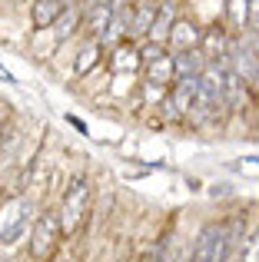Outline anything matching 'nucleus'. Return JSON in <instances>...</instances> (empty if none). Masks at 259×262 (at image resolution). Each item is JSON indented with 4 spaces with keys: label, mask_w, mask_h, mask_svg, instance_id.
Segmentation results:
<instances>
[{
    "label": "nucleus",
    "mask_w": 259,
    "mask_h": 262,
    "mask_svg": "<svg viewBox=\"0 0 259 262\" xmlns=\"http://www.w3.org/2000/svg\"><path fill=\"white\" fill-rule=\"evenodd\" d=\"M253 83H259V67H256V77H253Z\"/></svg>",
    "instance_id": "22"
},
{
    "label": "nucleus",
    "mask_w": 259,
    "mask_h": 262,
    "mask_svg": "<svg viewBox=\"0 0 259 262\" xmlns=\"http://www.w3.org/2000/svg\"><path fill=\"white\" fill-rule=\"evenodd\" d=\"M87 206H90V179L87 176H73L70 186H67L63 199H60V229L70 236V232L80 229L87 216Z\"/></svg>",
    "instance_id": "1"
},
{
    "label": "nucleus",
    "mask_w": 259,
    "mask_h": 262,
    "mask_svg": "<svg viewBox=\"0 0 259 262\" xmlns=\"http://www.w3.org/2000/svg\"><path fill=\"white\" fill-rule=\"evenodd\" d=\"M123 37H126V13L117 10V13H113V20H110V27H106L103 37H100V43H120Z\"/></svg>",
    "instance_id": "16"
},
{
    "label": "nucleus",
    "mask_w": 259,
    "mask_h": 262,
    "mask_svg": "<svg viewBox=\"0 0 259 262\" xmlns=\"http://www.w3.org/2000/svg\"><path fill=\"white\" fill-rule=\"evenodd\" d=\"M113 13H117V10H113L110 4H103V0H93L90 10H83V27H87V33H90V40L103 37V30L110 27Z\"/></svg>",
    "instance_id": "6"
},
{
    "label": "nucleus",
    "mask_w": 259,
    "mask_h": 262,
    "mask_svg": "<svg viewBox=\"0 0 259 262\" xmlns=\"http://www.w3.org/2000/svg\"><path fill=\"white\" fill-rule=\"evenodd\" d=\"M200 27L193 24V20H183V17H176L173 20V27H169V37H166V43L169 47H176V50H193V47H200Z\"/></svg>",
    "instance_id": "7"
},
{
    "label": "nucleus",
    "mask_w": 259,
    "mask_h": 262,
    "mask_svg": "<svg viewBox=\"0 0 259 262\" xmlns=\"http://www.w3.org/2000/svg\"><path fill=\"white\" fill-rule=\"evenodd\" d=\"M63 0H33L30 4V20L37 30H50L53 24H57V17L63 13Z\"/></svg>",
    "instance_id": "9"
},
{
    "label": "nucleus",
    "mask_w": 259,
    "mask_h": 262,
    "mask_svg": "<svg viewBox=\"0 0 259 262\" xmlns=\"http://www.w3.org/2000/svg\"><path fill=\"white\" fill-rule=\"evenodd\" d=\"M63 4H77V0H63Z\"/></svg>",
    "instance_id": "23"
},
{
    "label": "nucleus",
    "mask_w": 259,
    "mask_h": 262,
    "mask_svg": "<svg viewBox=\"0 0 259 262\" xmlns=\"http://www.w3.org/2000/svg\"><path fill=\"white\" fill-rule=\"evenodd\" d=\"M226 57H233V67L229 70L236 73L240 80H253L256 77V67H259V57L253 47H243V43H229Z\"/></svg>",
    "instance_id": "8"
},
{
    "label": "nucleus",
    "mask_w": 259,
    "mask_h": 262,
    "mask_svg": "<svg viewBox=\"0 0 259 262\" xmlns=\"http://www.w3.org/2000/svg\"><path fill=\"white\" fill-rule=\"evenodd\" d=\"M163 256H166V246H160V249H156V252H153V256H149L146 262H163Z\"/></svg>",
    "instance_id": "20"
},
{
    "label": "nucleus",
    "mask_w": 259,
    "mask_h": 262,
    "mask_svg": "<svg viewBox=\"0 0 259 262\" xmlns=\"http://www.w3.org/2000/svg\"><path fill=\"white\" fill-rule=\"evenodd\" d=\"M226 50H229V40H226V33H223V30H206L200 37V53L206 57V63H216V60L223 63Z\"/></svg>",
    "instance_id": "12"
},
{
    "label": "nucleus",
    "mask_w": 259,
    "mask_h": 262,
    "mask_svg": "<svg viewBox=\"0 0 259 262\" xmlns=\"http://www.w3.org/2000/svg\"><path fill=\"white\" fill-rule=\"evenodd\" d=\"M249 24V0H229V27L233 33H243Z\"/></svg>",
    "instance_id": "15"
},
{
    "label": "nucleus",
    "mask_w": 259,
    "mask_h": 262,
    "mask_svg": "<svg viewBox=\"0 0 259 262\" xmlns=\"http://www.w3.org/2000/svg\"><path fill=\"white\" fill-rule=\"evenodd\" d=\"M203 70H206V57L200 53V47H193V50H176V57H173L176 80L180 77H200Z\"/></svg>",
    "instance_id": "10"
},
{
    "label": "nucleus",
    "mask_w": 259,
    "mask_h": 262,
    "mask_svg": "<svg viewBox=\"0 0 259 262\" xmlns=\"http://www.w3.org/2000/svg\"><path fill=\"white\" fill-rule=\"evenodd\" d=\"M63 229H60V216L57 212H44V216L33 223V232H30V252L33 259H44L53 252V246L60 243Z\"/></svg>",
    "instance_id": "3"
},
{
    "label": "nucleus",
    "mask_w": 259,
    "mask_h": 262,
    "mask_svg": "<svg viewBox=\"0 0 259 262\" xmlns=\"http://www.w3.org/2000/svg\"><path fill=\"white\" fill-rule=\"evenodd\" d=\"M173 20H176V0H160V4H156V17H153L149 33H146L149 43L166 47V37H169V27H173Z\"/></svg>",
    "instance_id": "5"
},
{
    "label": "nucleus",
    "mask_w": 259,
    "mask_h": 262,
    "mask_svg": "<svg viewBox=\"0 0 259 262\" xmlns=\"http://www.w3.org/2000/svg\"><path fill=\"white\" fill-rule=\"evenodd\" d=\"M143 73H146V83L156 90H166V83H173L176 73H173V57H169L163 47L149 43L146 53H143Z\"/></svg>",
    "instance_id": "2"
},
{
    "label": "nucleus",
    "mask_w": 259,
    "mask_h": 262,
    "mask_svg": "<svg viewBox=\"0 0 259 262\" xmlns=\"http://www.w3.org/2000/svg\"><path fill=\"white\" fill-rule=\"evenodd\" d=\"M153 17H156V4H153V0H140L136 10L126 17V33H130V37H143V40H146Z\"/></svg>",
    "instance_id": "11"
},
{
    "label": "nucleus",
    "mask_w": 259,
    "mask_h": 262,
    "mask_svg": "<svg viewBox=\"0 0 259 262\" xmlns=\"http://www.w3.org/2000/svg\"><path fill=\"white\" fill-rule=\"evenodd\" d=\"M100 50H103V43L100 40H90V43H83L80 47V53H77V63H73V70H77V77H87V73L97 67V60H100Z\"/></svg>",
    "instance_id": "13"
},
{
    "label": "nucleus",
    "mask_w": 259,
    "mask_h": 262,
    "mask_svg": "<svg viewBox=\"0 0 259 262\" xmlns=\"http://www.w3.org/2000/svg\"><path fill=\"white\" fill-rule=\"evenodd\" d=\"M249 27L253 33H259V0H249Z\"/></svg>",
    "instance_id": "19"
},
{
    "label": "nucleus",
    "mask_w": 259,
    "mask_h": 262,
    "mask_svg": "<svg viewBox=\"0 0 259 262\" xmlns=\"http://www.w3.org/2000/svg\"><path fill=\"white\" fill-rule=\"evenodd\" d=\"M240 262H259V229L253 232V236H246L243 252H240Z\"/></svg>",
    "instance_id": "17"
},
{
    "label": "nucleus",
    "mask_w": 259,
    "mask_h": 262,
    "mask_svg": "<svg viewBox=\"0 0 259 262\" xmlns=\"http://www.w3.org/2000/svg\"><path fill=\"white\" fill-rule=\"evenodd\" d=\"M80 24H83V10H77V4H67L53 27H57V37L67 40V37H73V30H77Z\"/></svg>",
    "instance_id": "14"
},
{
    "label": "nucleus",
    "mask_w": 259,
    "mask_h": 262,
    "mask_svg": "<svg viewBox=\"0 0 259 262\" xmlns=\"http://www.w3.org/2000/svg\"><path fill=\"white\" fill-rule=\"evenodd\" d=\"M196 90H200V77H180L169 86V103H173L176 116H189L196 106Z\"/></svg>",
    "instance_id": "4"
},
{
    "label": "nucleus",
    "mask_w": 259,
    "mask_h": 262,
    "mask_svg": "<svg viewBox=\"0 0 259 262\" xmlns=\"http://www.w3.org/2000/svg\"><path fill=\"white\" fill-rule=\"evenodd\" d=\"M24 226H27V212H20V216H17V223H13L10 229H7L4 236H0V243H10V239H17L20 232H24Z\"/></svg>",
    "instance_id": "18"
},
{
    "label": "nucleus",
    "mask_w": 259,
    "mask_h": 262,
    "mask_svg": "<svg viewBox=\"0 0 259 262\" xmlns=\"http://www.w3.org/2000/svg\"><path fill=\"white\" fill-rule=\"evenodd\" d=\"M4 140H7V129L0 126V149H4Z\"/></svg>",
    "instance_id": "21"
}]
</instances>
